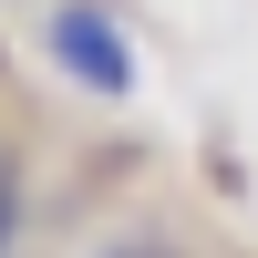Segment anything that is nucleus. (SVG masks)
<instances>
[{"mask_svg": "<svg viewBox=\"0 0 258 258\" xmlns=\"http://www.w3.org/2000/svg\"><path fill=\"white\" fill-rule=\"evenodd\" d=\"M52 52H62V73H73L83 93H103V103L135 93V52L114 41V21H103L93 0H62V11H52Z\"/></svg>", "mask_w": 258, "mask_h": 258, "instance_id": "f257e3e1", "label": "nucleus"}, {"mask_svg": "<svg viewBox=\"0 0 258 258\" xmlns=\"http://www.w3.org/2000/svg\"><path fill=\"white\" fill-rule=\"evenodd\" d=\"M83 258H197V248H186L176 227H155V217H135V227H103V238L83 248Z\"/></svg>", "mask_w": 258, "mask_h": 258, "instance_id": "f03ea898", "label": "nucleus"}, {"mask_svg": "<svg viewBox=\"0 0 258 258\" xmlns=\"http://www.w3.org/2000/svg\"><path fill=\"white\" fill-rule=\"evenodd\" d=\"M21 238H31V186H21V165L0 155V258H21Z\"/></svg>", "mask_w": 258, "mask_h": 258, "instance_id": "7ed1b4c3", "label": "nucleus"}]
</instances>
